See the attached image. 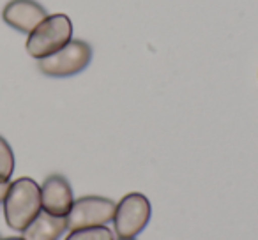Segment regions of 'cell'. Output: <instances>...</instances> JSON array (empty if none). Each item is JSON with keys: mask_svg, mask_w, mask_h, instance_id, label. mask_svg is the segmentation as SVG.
Returning <instances> with one entry per match:
<instances>
[{"mask_svg": "<svg viewBox=\"0 0 258 240\" xmlns=\"http://www.w3.org/2000/svg\"><path fill=\"white\" fill-rule=\"evenodd\" d=\"M2 208L9 228L23 231L41 212V186L30 177L9 182Z\"/></svg>", "mask_w": 258, "mask_h": 240, "instance_id": "cell-1", "label": "cell"}, {"mask_svg": "<svg viewBox=\"0 0 258 240\" xmlns=\"http://www.w3.org/2000/svg\"><path fill=\"white\" fill-rule=\"evenodd\" d=\"M73 39V23L66 15H48L27 36V53L36 60L46 58Z\"/></svg>", "mask_w": 258, "mask_h": 240, "instance_id": "cell-2", "label": "cell"}, {"mask_svg": "<svg viewBox=\"0 0 258 240\" xmlns=\"http://www.w3.org/2000/svg\"><path fill=\"white\" fill-rule=\"evenodd\" d=\"M92 60V48L85 41L71 39L64 48L53 55L37 60V67L43 74L51 78H68L82 72Z\"/></svg>", "mask_w": 258, "mask_h": 240, "instance_id": "cell-3", "label": "cell"}, {"mask_svg": "<svg viewBox=\"0 0 258 240\" xmlns=\"http://www.w3.org/2000/svg\"><path fill=\"white\" fill-rule=\"evenodd\" d=\"M151 201L142 193H129L115 207L113 226L120 238H135L151 221Z\"/></svg>", "mask_w": 258, "mask_h": 240, "instance_id": "cell-4", "label": "cell"}, {"mask_svg": "<svg viewBox=\"0 0 258 240\" xmlns=\"http://www.w3.org/2000/svg\"><path fill=\"white\" fill-rule=\"evenodd\" d=\"M117 203L103 196H82L75 200L69 214L66 215V224L69 231L83 228L106 226L113 221Z\"/></svg>", "mask_w": 258, "mask_h": 240, "instance_id": "cell-5", "label": "cell"}, {"mask_svg": "<svg viewBox=\"0 0 258 240\" xmlns=\"http://www.w3.org/2000/svg\"><path fill=\"white\" fill-rule=\"evenodd\" d=\"M75 203L71 184L62 175H50L41 184V210L46 214L66 217Z\"/></svg>", "mask_w": 258, "mask_h": 240, "instance_id": "cell-6", "label": "cell"}, {"mask_svg": "<svg viewBox=\"0 0 258 240\" xmlns=\"http://www.w3.org/2000/svg\"><path fill=\"white\" fill-rule=\"evenodd\" d=\"M48 16L46 9L36 0H11L2 11V20L15 30L29 36Z\"/></svg>", "mask_w": 258, "mask_h": 240, "instance_id": "cell-7", "label": "cell"}, {"mask_svg": "<svg viewBox=\"0 0 258 240\" xmlns=\"http://www.w3.org/2000/svg\"><path fill=\"white\" fill-rule=\"evenodd\" d=\"M66 231V217H57L41 210L37 217L22 231V236L25 240H58V236H62Z\"/></svg>", "mask_w": 258, "mask_h": 240, "instance_id": "cell-8", "label": "cell"}, {"mask_svg": "<svg viewBox=\"0 0 258 240\" xmlns=\"http://www.w3.org/2000/svg\"><path fill=\"white\" fill-rule=\"evenodd\" d=\"M15 173V152L4 136H0V182H11Z\"/></svg>", "mask_w": 258, "mask_h": 240, "instance_id": "cell-9", "label": "cell"}, {"mask_svg": "<svg viewBox=\"0 0 258 240\" xmlns=\"http://www.w3.org/2000/svg\"><path fill=\"white\" fill-rule=\"evenodd\" d=\"M64 240H115L113 231L106 226H96V228H83L69 231Z\"/></svg>", "mask_w": 258, "mask_h": 240, "instance_id": "cell-10", "label": "cell"}, {"mask_svg": "<svg viewBox=\"0 0 258 240\" xmlns=\"http://www.w3.org/2000/svg\"><path fill=\"white\" fill-rule=\"evenodd\" d=\"M8 189H9V182H0V205H2L6 194H8Z\"/></svg>", "mask_w": 258, "mask_h": 240, "instance_id": "cell-11", "label": "cell"}, {"mask_svg": "<svg viewBox=\"0 0 258 240\" xmlns=\"http://www.w3.org/2000/svg\"><path fill=\"white\" fill-rule=\"evenodd\" d=\"M0 240H25L23 236H6V238H0Z\"/></svg>", "mask_w": 258, "mask_h": 240, "instance_id": "cell-12", "label": "cell"}, {"mask_svg": "<svg viewBox=\"0 0 258 240\" xmlns=\"http://www.w3.org/2000/svg\"><path fill=\"white\" fill-rule=\"evenodd\" d=\"M118 240H137V238H118Z\"/></svg>", "mask_w": 258, "mask_h": 240, "instance_id": "cell-13", "label": "cell"}, {"mask_svg": "<svg viewBox=\"0 0 258 240\" xmlns=\"http://www.w3.org/2000/svg\"><path fill=\"white\" fill-rule=\"evenodd\" d=\"M0 238H2V235H0Z\"/></svg>", "mask_w": 258, "mask_h": 240, "instance_id": "cell-14", "label": "cell"}]
</instances>
